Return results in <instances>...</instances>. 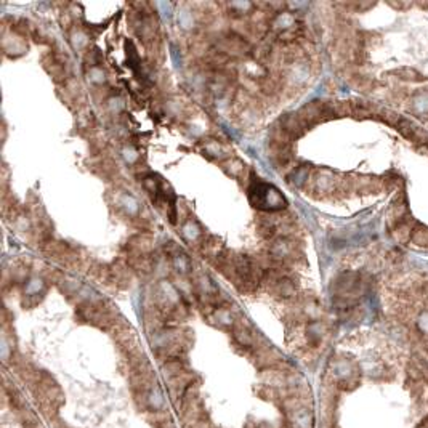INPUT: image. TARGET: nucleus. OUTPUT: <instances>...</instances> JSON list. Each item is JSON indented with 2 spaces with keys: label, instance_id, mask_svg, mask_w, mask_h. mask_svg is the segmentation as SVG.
<instances>
[{
  "label": "nucleus",
  "instance_id": "f257e3e1",
  "mask_svg": "<svg viewBox=\"0 0 428 428\" xmlns=\"http://www.w3.org/2000/svg\"><path fill=\"white\" fill-rule=\"evenodd\" d=\"M250 201L261 210H279L285 207V199L279 191L266 183H257L250 189Z\"/></svg>",
  "mask_w": 428,
  "mask_h": 428
},
{
  "label": "nucleus",
  "instance_id": "f03ea898",
  "mask_svg": "<svg viewBox=\"0 0 428 428\" xmlns=\"http://www.w3.org/2000/svg\"><path fill=\"white\" fill-rule=\"evenodd\" d=\"M311 412L308 409H297L295 412L292 414V425L293 428H311Z\"/></svg>",
  "mask_w": 428,
  "mask_h": 428
},
{
  "label": "nucleus",
  "instance_id": "7ed1b4c3",
  "mask_svg": "<svg viewBox=\"0 0 428 428\" xmlns=\"http://www.w3.org/2000/svg\"><path fill=\"white\" fill-rule=\"evenodd\" d=\"M146 404L151 409V411H161L165 404V399H164V394L159 388H151L148 394H146Z\"/></svg>",
  "mask_w": 428,
  "mask_h": 428
},
{
  "label": "nucleus",
  "instance_id": "20e7f679",
  "mask_svg": "<svg viewBox=\"0 0 428 428\" xmlns=\"http://www.w3.org/2000/svg\"><path fill=\"white\" fill-rule=\"evenodd\" d=\"M392 234L399 244H406L409 239H412V228L411 225H407V223H399L392 231Z\"/></svg>",
  "mask_w": 428,
  "mask_h": 428
},
{
  "label": "nucleus",
  "instance_id": "39448f33",
  "mask_svg": "<svg viewBox=\"0 0 428 428\" xmlns=\"http://www.w3.org/2000/svg\"><path fill=\"white\" fill-rule=\"evenodd\" d=\"M393 74H398L399 79H404V80H411V82H422L425 77L422 75L419 71H415L412 68H402V69H396L393 71Z\"/></svg>",
  "mask_w": 428,
  "mask_h": 428
},
{
  "label": "nucleus",
  "instance_id": "423d86ee",
  "mask_svg": "<svg viewBox=\"0 0 428 428\" xmlns=\"http://www.w3.org/2000/svg\"><path fill=\"white\" fill-rule=\"evenodd\" d=\"M335 374H337V379L340 382H350V379L353 377V369L348 362H338L337 367H335Z\"/></svg>",
  "mask_w": 428,
  "mask_h": 428
},
{
  "label": "nucleus",
  "instance_id": "0eeeda50",
  "mask_svg": "<svg viewBox=\"0 0 428 428\" xmlns=\"http://www.w3.org/2000/svg\"><path fill=\"white\" fill-rule=\"evenodd\" d=\"M412 242L415 246L428 247V229L424 226H419L417 229H412Z\"/></svg>",
  "mask_w": 428,
  "mask_h": 428
},
{
  "label": "nucleus",
  "instance_id": "6e6552de",
  "mask_svg": "<svg viewBox=\"0 0 428 428\" xmlns=\"http://www.w3.org/2000/svg\"><path fill=\"white\" fill-rule=\"evenodd\" d=\"M398 132L401 133L402 137L404 138H409V140H412V137H414V129H415V125L411 122V120H407V119H402L401 117V120L398 122Z\"/></svg>",
  "mask_w": 428,
  "mask_h": 428
},
{
  "label": "nucleus",
  "instance_id": "1a4fd4ad",
  "mask_svg": "<svg viewBox=\"0 0 428 428\" xmlns=\"http://www.w3.org/2000/svg\"><path fill=\"white\" fill-rule=\"evenodd\" d=\"M380 114H382L383 120H385V122H388L390 125H398V122L401 120V116H398V114L393 112V111H390V109L382 111Z\"/></svg>",
  "mask_w": 428,
  "mask_h": 428
},
{
  "label": "nucleus",
  "instance_id": "9d476101",
  "mask_svg": "<svg viewBox=\"0 0 428 428\" xmlns=\"http://www.w3.org/2000/svg\"><path fill=\"white\" fill-rule=\"evenodd\" d=\"M412 140H414V142H417V143H427V142H428V133H427V130L422 129V127H415Z\"/></svg>",
  "mask_w": 428,
  "mask_h": 428
}]
</instances>
